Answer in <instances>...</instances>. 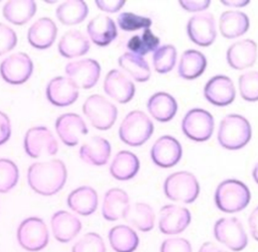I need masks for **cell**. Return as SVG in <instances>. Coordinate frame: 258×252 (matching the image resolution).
I'll use <instances>...</instances> for the list:
<instances>
[{
  "instance_id": "cell-1",
  "label": "cell",
  "mask_w": 258,
  "mask_h": 252,
  "mask_svg": "<svg viewBox=\"0 0 258 252\" xmlns=\"http://www.w3.org/2000/svg\"><path fill=\"white\" fill-rule=\"evenodd\" d=\"M67 167L60 159L32 163L27 170L29 186L45 197L58 193L67 181Z\"/></svg>"
},
{
  "instance_id": "cell-2",
  "label": "cell",
  "mask_w": 258,
  "mask_h": 252,
  "mask_svg": "<svg viewBox=\"0 0 258 252\" xmlns=\"http://www.w3.org/2000/svg\"><path fill=\"white\" fill-rule=\"evenodd\" d=\"M252 129L249 121L238 114L226 115L220 122L218 141L228 150L243 148L251 139Z\"/></svg>"
},
{
  "instance_id": "cell-3",
  "label": "cell",
  "mask_w": 258,
  "mask_h": 252,
  "mask_svg": "<svg viewBox=\"0 0 258 252\" xmlns=\"http://www.w3.org/2000/svg\"><path fill=\"white\" fill-rule=\"evenodd\" d=\"M215 204L224 213H237L244 210L251 199L248 186L241 180L229 178L219 183L215 192Z\"/></svg>"
},
{
  "instance_id": "cell-4",
  "label": "cell",
  "mask_w": 258,
  "mask_h": 252,
  "mask_svg": "<svg viewBox=\"0 0 258 252\" xmlns=\"http://www.w3.org/2000/svg\"><path fill=\"white\" fill-rule=\"evenodd\" d=\"M153 133V123L142 111L129 112L119 127L120 139L129 146H141Z\"/></svg>"
},
{
  "instance_id": "cell-5",
  "label": "cell",
  "mask_w": 258,
  "mask_h": 252,
  "mask_svg": "<svg viewBox=\"0 0 258 252\" xmlns=\"http://www.w3.org/2000/svg\"><path fill=\"white\" fill-rule=\"evenodd\" d=\"M165 197L174 202L194 203L200 194V184L189 171H176L169 174L163 182Z\"/></svg>"
},
{
  "instance_id": "cell-6",
  "label": "cell",
  "mask_w": 258,
  "mask_h": 252,
  "mask_svg": "<svg viewBox=\"0 0 258 252\" xmlns=\"http://www.w3.org/2000/svg\"><path fill=\"white\" fill-rule=\"evenodd\" d=\"M19 245L30 252H37L46 247L49 234L44 221L37 217H29L23 220L16 233Z\"/></svg>"
},
{
  "instance_id": "cell-7",
  "label": "cell",
  "mask_w": 258,
  "mask_h": 252,
  "mask_svg": "<svg viewBox=\"0 0 258 252\" xmlns=\"http://www.w3.org/2000/svg\"><path fill=\"white\" fill-rule=\"evenodd\" d=\"M83 112L92 126L99 130H108L115 123L117 108L101 95H92L83 104Z\"/></svg>"
},
{
  "instance_id": "cell-8",
  "label": "cell",
  "mask_w": 258,
  "mask_h": 252,
  "mask_svg": "<svg viewBox=\"0 0 258 252\" xmlns=\"http://www.w3.org/2000/svg\"><path fill=\"white\" fill-rule=\"evenodd\" d=\"M213 232L216 240L232 251H242L248 244L243 224L236 217L219 219L214 225Z\"/></svg>"
},
{
  "instance_id": "cell-9",
  "label": "cell",
  "mask_w": 258,
  "mask_h": 252,
  "mask_svg": "<svg viewBox=\"0 0 258 252\" xmlns=\"http://www.w3.org/2000/svg\"><path fill=\"white\" fill-rule=\"evenodd\" d=\"M215 122L211 113L201 108H194L186 112L181 121L183 134L192 141L204 142L211 138Z\"/></svg>"
},
{
  "instance_id": "cell-10",
  "label": "cell",
  "mask_w": 258,
  "mask_h": 252,
  "mask_svg": "<svg viewBox=\"0 0 258 252\" xmlns=\"http://www.w3.org/2000/svg\"><path fill=\"white\" fill-rule=\"evenodd\" d=\"M23 146L26 154L32 158L42 155H54L58 150V144L51 131L44 126L29 128L24 136Z\"/></svg>"
},
{
  "instance_id": "cell-11",
  "label": "cell",
  "mask_w": 258,
  "mask_h": 252,
  "mask_svg": "<svg viewBox=\"0 0 258 252\" xmlns=\"http://www.w3.org/2000/svg\"><path fill=\"white\" fill-rule=\"evenodd\" d=\"M33 72V62L28 54L15 52L5 57L0 64V75L5 82L11 85L25 83Z\"/></svg>"
},
{
  "instance_id": "cell-12",
  "label": "cell",
  "mask_w": 258,
  "mask_h": 252,
  "mask_svg": "<svg viewBox=\"0 0 258 252\" xmlns=\"http://www.w3.org/2000/svg\"><path fill=\"white\" fill-rule=\"evenodd\" d=\"M64 71L78 88L91 89L99 81L101 67L96 59L84 58L68 62Z\"/></svg>"
},
{
  "instance_id": "cell-13",
  "label": "cell",
  "mask_w": 258,
  "mask_h": 252,
  "mask_svg": "<svg viewBox=\"0 0 258 252\" xmlns=\"http://www.w3.org/2000/svg\"><path fill=\"white\" fill-rule=\"evenodd\" d=\"M186 31L189 39L197 45H211L217 36L214 15L207 11L192 15L187 21Z\"/></svg>"
},
{
  "instance_id": "cell-14",
  "label": "cell",
  "mask_w": 258,
  "mask_h": 252,
  "mask_svg": "<svg viewBox=\"0 0 258 252\" xmlns=\"http://www.w3.org/2000/svg\"><path fill=\"white\" fill-rule=\"evenodd\" d=\"M190 212L181 206L165 205L159 211L158 228L165 235H176L183 232L190 224Z\"/></svg>"
},
{
  "instance_id": "cell-15",
  "label": "cell",
  "mask_w": 258,
  "mask_h": 252,
  "mask_svg": "<svg viewBox=\"0 0 258 252\" xmlns=\"http://www.w3.org/2000/svg\"><path fill=\"white\" fill-rule=\"evenodd\" d=\"M182 155V148L177 139L170 135L159 137L152 145L150 156L154 164L169 168L177 164Z\"/></svg>"
},
{
  "instance_id": "cell-16",
  "label": "cell",
  "mask_w": 258,
  "mask_h": 252,
  "mask_svg": "<svg viewBox=\"0 0 258 252\" xmlns=\"http://www.w3.org/2000/svg\"><path fill=\"white\" fill-rule=\"evenodd\" d=\"M204 96L208 102L217 107L230 105L236 96L233 81L224 75L214 76L205 85Z\"/></svg>"
},
{
  "instance_id": "cell-17",
  "label": "cell",
  "mask_w": 258,
  "mask_h": 252,
  "mask_svg": "<svg viewBox=\"0 0 258 252\" xmlns=\"http://www.w3.org/2000/svg\"><path fill=\"white\" fill-rule=\"evenodd\" d=\"M55 130L67 146H76L88 133L84 119L76 113H64L55 120Z\"/></svg>"
},
{
  "instance_id": "cell-18",
  "label": "cell",
  "mask_w": 258,
  "mask_h": 252,
  "mask_svg": "<svg viewBox=\"0 0 258 252\" xmlns=\"http://www.w3.org/2000/svg\"><path fill=\"white\" fill-rule=\"evenodd\" d=\"M104 91L113 100L125 104L133 99L135 86L120 70H112L105 77Z\"/></svg>"
},
{
  "instance_id": "cell-19",
  "label": "cell",
  "mask_w": 258,
  "mask_h": 252,
  "mask_svg": "<svg viewBox=\"0 0 258 252\" xmlns=\"http://www.w3.org/2000/svg\"><path fill=\"white\" fill-rule=\"evenodd\" d=\"M45 94L52 105L67 107L78 99L79 88L68 77H56L48 82Z\"/></svg>"
},
{
  "instance_id": "cell-20",
  "label": "cell",
  "mask_w": 258,
  "mask_h": 252,
  "mask_svg": "<svg viewBox=\"0 0 258 252\" xmlns=\"http://www.w3.org/2000/svg\"><path fill=\"white\" fill-rule=\"evenodd\" d=\"M257 57V43L252 39H242L231 44L227 49V62L234 70L252 67Z\"/></svg>"
},
{
  "instance_id": "cell-21",
  "label": "cell",
  "mask_w": 258,
  "mask_h": 252,
  "mask_svg": "<svg viewBox=\"0 0 258 252\" xmlns=\"http://www.w3.org/2000/svg\"><path fill=\"white\" fill-rule=\"evenodd\" d=\"M50 226L54 238L61 243L72 241L82 230L80 219L62 210L53 213L50 219Z\"/></svg>"
},
{
  "instance_id": "cell-22",
  "label": "cell",
  "mask_w": 258,
  "mask_h": 252,
  "mask_svg": "<svg viewBox=\"0 0 258 252\" xmlns=\"http://www.w3.org/2000/svg\"><path fill=\"white\" fill-rule=\"evenodd\" d=\"M130 207L128 194L118 187L110 188L106 192L103 204L102 215L105 220L114 222L124 219Z\"/></svg>"
},
{
  "instance_id": "cell-23",
  "label": "cell",
  "mask_w": 258,
  "mask_h": 252,
  "mask_svg": "<svg viewBox=\"0 0 258 252\" xmlns=\"http://www.w3.org/2000/svg\"><path fill=\"white\" fill-rule=\"evenodd\" d=\"M90 39L98 46H107L117 37V27L114 20L104 14L95 16L87 25Z\"/></svg>"
},
{
  "instance_id": "cell-24",
  "label": "cell",
  "mask_w": 258,
  "mask_h": 252,
  "mask_svg": "<svg viewBox=\"0 0 258 252\" xmlns=\"http://www.w3.org/2000/svg\"><path fill=\"white\" fill-rule=\"evenodd\" d=\"M57 34L54 21L48 17L37 19L28 29L27 39L30 45L37 49H46L52 45Z\"/></svg>"
},
{
  "instance_id": "cell-25",
  "label": "cell",
  "mask_w": 258,
  "mask_h": 252,
  "mask_svg": "<svg viewBox=\"0 0 258 252\" xmlns=\"http://www.w3.org/2000/svg\"><path fill=\"white\" fill-rule=\"evenodd\" d=\"M80 157L90 165H105L111 155V145L107 139L101 136H93L84 143L79 150Z\"/></svg>"
},
{
  "instance_id": "cell-26",
  "label": "cell",
  "mask_w": 258,
  "mask_h": 252,
  "mask_svg": "<svg viewBox=\"0 0 258 252\" xmlns=\"http://www.w3.org/2000/svg\"><path fill=\"white\" fill-rule=\"evenodd\" d=\"M69 208L82 216L92 215L98 207V194L89 185H82L70 193L67 200Z\"/></svg>"
},
{
  "instance_id": "cell-27",
  "label": "cell",
  "mask_w": 258,
  "mask_h": 252,
  "mask_svg": "<svg viewBox=\"0 0 258 252\" xmlns=\"http://www.w3.org/2000/svg\"><path fill=\"white\" fill-rule=\"evenodd\" d=\"M149 114L158 122H168L176 114L177 103L168 93L157 92L147 101Z\"/></svg>"
},
{
  "instance_id": "cell-28",
  "label": "cell",
  "mask_w": 258,
  "mask_h": 252,
  "mask_svg": "<svg viewBox=\"0 0 258 252\" xmlns=\"http://www.w3.org/2000/svg\"><path fill=\"white\" fill-rule=\"evenodd\" d=\"M140 168L138 157L131 151L121 150L113 158L110 165V173L117 180H129L133 178Z\"/></svg>"
},
{
  "instance_id": "cell-29",
  "label": "cell",
  "mask_w": 258,
  "mask_h": 252,
  "mask_svg": "<svg viewBox=\"0 0 258 252\" xmlns=\"http://www.w3.org/2000/svg\"><path fill=\"white\" fill-rule=\"evenodd\" d=\"M249 18L242 11L229 10L221 14L219 28L226 38H236L247 32L249 29Z\"/></svg>"
},
{
  "instance_id": "cell-30",
  "label": "cell",
  "mask_w": 258,
  "mask_h": 252,
  "mask_svg": "<svg viewBox=\"0 0 258 252\" xmlns=\"http://www.w3.org/2000/svg\"><path fill=\"white\" fill-rule=\"evenodd\" d=\"M59 53L67 58H74L86 54L90 49L89 38L80 30L67 31L58 42Z\"/></svg>"
},
{
  "instance_id": "cell-31",
  "label": "cell",
  "mask_w": 258,
  "mask_h": 252,
  "mask_svg": "<svg viewBox=\"0 0 258 252\" xmlns=\"http://www.w3.org/2000/svg\"><path fill=\"white\" fill-rule=\"evenodd\" d=\"M207 68V58L197 49H187L182 52L178 62V75L185 80H194L202 76Z\"/></svg>"
},
{
  "instance_id": "cell-32",
  "label": "cell",
  "mask_w": 258,
  "mask_h": 252,
  "mask_svg": "<svg viewBox=\"0 0 258 252\" xmlns=\"http://www.w3.org/2000/svg\"><path fill=\"white\" fill-rule=\"evenodd\" d=\"M108 239L112 249L116 252H134L139 245L138 235L126 225H117L110 229Z\"/></svg>"
},
{
  "instance_id": "cell-33",
  "label": "cell",
  "mask_w": 258,
  "mask_h": 252,
  "mask_svg": "<svg viewBox=\"0 0 258 252\" xmlns=\"http://www.w3.org/2000/svg\"><path fill=\"white\" fill-rule=\"evenodd\" d=\"M3 16L15 25L28 22L36 12V4L32 0H10L3 6Z\"/></svg>"
},
{
  "instance_id": "cell-34",
  "label": "cell",
  "mask_w": 258,
  "mask_h": 252,
  "mask_svg": "<svg viewBox=\"0 0 258 252\" xmlns=\"http://www.w3.org/2000/svg\"><path fill=\"white\" fill-rule=\"evenodd\" d=\"M89 13L88 5L82 0H69L60 3L55 9V16L64 25L79 24Z\"/></svg>"
},
{
  "instance_id": "cell-35",
  "label": "cell",
  "mask_w": 258,
  "mask_h": 252,
  "mask_svg": "<svg viewBox=\"0 0 258 252\" xmlns=\"http://www.w3.org/2000/svg\"><path fill=\"white\" fill-rule=\"evenodd\" d=\"M129 224L141 232H149L154 227L155 214L153 209L145 203H135L129 207L124 218Z\"/></svg>"
},
{
  "instance_id": "cell-36",
  "label": "cell",
  "mask_w": 258,
  "mask_h": 252,
  "mask_svg": "<svg viewBox=\"0 0 258 252\" xmlns=\"http://www.w3.org/2000/svg\"><path fill=\"white\" fill-rule=\"evenodd\" d=\"M120 68L125 71L136 82H146L151 76L150 68L147 61L137 54L125 52L118 58Z\"/></svg>"
},
{
  "instance_id": "cell-37",
  "label": "cell",
  "mask_w": 258,
  "mask_h": 252,
  "mask_svg": "<svg viewBox=\"0 0 258 252\" xmlns=\"http://www.w3.org/2000/svg\"><path fill=\"white\" fill-rule=\"evenodd\" d=\"M159 42V37H157L150 28H145L141 34H135L128 40L127 48L130 52L143 56L158 48Z\"/></svg>"
},
{
  "instance_id": "cell-38",
  "label": "cell",
  "mask_w": 258,
  "mask_h": 252,
  "mask_svg": "<svg viewBox=\"0 0 258 252\" xmlns=\"http://www.w3.org/2000/svg\"><path fill=\"white\" fill-rule=\"evenodd\" d=\"M176 49L171 44H164L153 51L152 62L154 70L159 74L170 72L176 61Z\"/></svg>"
},
{
  "instance_id": "cell-39",
  "label": "cell",
  "mask_w": 258,
  "mask_h": 252,
  "mask_svg": "<svg viewBox=\"0 0 258 252\" xmlns=\"http://www.w3.org/2000/svg\"><path fill=\"white\" fill-rule=\"evenodd\" d=\"M17 165L10 159L0 158V193H7L18 182Z\"/></svg>"
},
{
  "instance_id": "cell-40",
  "label": "cell",
  "mask_w": 258,
  "mask_h": 252,
  "mask_svg": "<svg viewBox=\"0 0 258 252\" xmlns=\"http://www.w3.org/2000/svg\"><path fill=\"white\" fill-rule=\"evenodd\" d=\"M239 92L245 101H258V72L249 71L240 76Z\"/></svg>"
},
{
  "instance_id": "cell-41",
  "label": "cell",
  "mask_w": 258,
  "mask_h": 252,
  "mask_svg": "<svg viewBox=\"0 0 258 252\" xmlns=\"http://www.w3.org/2000/svg\"><path fill=\"white\" fill-rule=\"evenodd\" d=\"M119 27L124 31H135L139 29L149 28L152 20L149 17L137 15L132 12H122L117 18Z\"/></svg>"
},
{
  "instance_id": "cell-42",
  "label": "cell",
  "mask_w": 258,
  "mask_h": 252,
  "mask_svg": "<svg viewBox=\"0 0 258 252\" xmlns=\"http://www.w3.org/2000/svg\"><path fill=\"white\" fill-rule=\"evenodd\" d=\"M72 252H106V246L98 233L90 232L75 243Z\"/></svg>"
},
{
  "instance_id": "cell-43",
  "label": "cell",
  "mask_w": 258,
  "mask_h": 252,
  "mask_svg": "<svg viewBox=\"0 0 258 252\" xmlns=\"http://www.w3.org/2000/svg\"><path fill=\"white\" fill-rule=\"evenodd\" d=\"M17 44L16 32L8 25L0 22V55L10 51Z\"/></svg>"
},
{
  "instance_id": "cell-44",
  "label": "cell",
  "mask_w": 258,
  "mask_h": 252,
  "mask_svg": "<svg viewBox=\"0 0 258 252\" xmlns=\"http://www.w3.org/2000/svg\"><path fill=\"white\" fill-rule=\"evenodd\" d=\"M160 252H192L188 240L180 237L165 239L160 246Z\"/></svg>"
},
{
  "instance_id": "cell-45",
  "label": "cell",
  "mask_w": 258,
  "mask_h": 252,
  "mask_svg": "<svg viewBox=\"0 0 258 252\" xmlns=\"http://www.w3.org/2000/svg\"><path fill=\"white\" fill-rule=\"evenodd\" d=\"M179 5L188 12H201L206 10L211 1L210 0H180Z\"/></svg>"
},
{
  "instance_id": "cell-46",
  "label": "cell",
  "mask_w": 258,
  "mask_h": 252,
  "mask_svg": "<svg viewBox=\"0 0 258 252\" xmlns=\"http://www.w3.org/2000/svg\"><path fill=\"white\" fill-rule=\"evenodd\" d=\"M95 3L100 10L108 13H115L119 11L126 2L124 0H97Z\"/></svg>"
},
{
  "instance_id": "cell-47",
  "label": "cell",
  "mask_w": 258,
  "mask_h": 252,
  "mask_svg": "<svg viewBox=\"0 0 258 252\" xmlns=\"http://www.w3.org/2000/svg\"><path fill=\"white\" fill-rule=\"evenodd\" d=\"M11 135V124L8 116L0 111V145L6 143Z\"/></svg>"
},
{
  "instance_id": "cell-48",
  "label": "cell",
  "mask_w": 258,
  "mask_h": 252,
  "mask_svg": "<svg viewBox=\"0 0 258 252\" xmlns=\"http://www.w3.org/2000/svg\"><path fill=\"white\" fill-rule=\"evenodd\" d=\"M248 226L252 237L258 241V206L250 213L248 218Z\"/></svg>"
},
{
  "instance_id": "cell-49",
  "label": "cell",
  "mask_w": 258,
  "mask_h": 252,
  "mask_svg": "<svg viewBox=\"0 0 258 252\" xmlns=\"http://www.w3.org/2000/svg\"><path fill=\"white\" fill-rule=\"evenodd\" d=\"M199 252H228L221 248L220 246L216 245L213 242H205L199 249Z\"/></svg>"
},
{
  "instance_id": "cell-50",
  "label": "cell",
  "mask_w": 258,
  "mask_h": 252,
  "mask_svg": "<svg viewBox=\"0 0 258 252\" xmlns=\"http://www.w3.org/2000/svg\"><path fill=\"white\" fill-rule=\"evenodd\" d=\"M221 3H223L224 5L226 6H232V7H243V6H246L249 1H246V0H242V1H237V0H234V1H226V0H223L221 1Z\"/></svg>"
},
{
  "instance_id": "cell-51",
  "label": "cell",
  "mask_w": 258,
  "mask_h": 252,
  "mask_svg": "<svg viewBox=\"0 0 258 252\" xmlns=\"http://www.w3.org/2000/svg\"><path fill=\"white\" fill-rule=\"evenodd\" d=\"M252 176H253L255 182L258 184V162L255 164V166L252 170Z\"/></svg>"
}]
</instances>
